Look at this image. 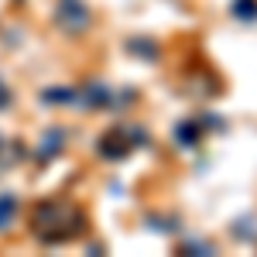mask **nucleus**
<instances>
[{"label": "nucleus", "mask_w": 257, "mask_h": 257, "mask_svg": "<svg viewBox=\"0 0 257 257\" xmlns=\"http://www.w3.org/2000/svg\"><path fill=\"white\" fill-rule=\"evenodd\" d=\"M35 230L41 240L59 243V240L79 237L86 230V213L72 202H41L35 209Z\"/></svg>", "instance_id": "1"}, {"label": "nucleus", "mask_w": 257, "mask_h": 257, "mask_svg": "<svg viewBox=\"0 0 257 257\" xmlns=\"http://www.w3.org/2000/svg\"><path fill=\"white\" fill-rule=\"evenodd\" d=\"M99 155H103V158H110V161L127 158V155H131V138H127V131L113 127L106 138L99 141Z\"/></svg>", "instance_id": "2"}, {"label": "nucleus", "mask_w": 257, "mask_h": 257, "mask_svg": "<svg viewBox=\"0 0 257 257\" xmlns=\"http://www.w3.org/2000/svg\"><path fill=\"white\" fill-rule=\"evenodd\" d=\"M175 141H178V148H196L199 141H202V123L199 120H182V123H175Z\"/></svg>", "instance_id": "3"}, {"label": "nucleus", "mask_w": 257, "mask_h": 257, "mask_svg": "<svg viewBox=\"0 0 257 257\" xmlns=\"http://www.w3.org/2000/svg\"><path fill=\"white\" fill-rule=\"evenodd\" d=\"M230 14L243 24H254L257 21V0H233V7H230Z\"/></svg>", "instance_id": "4"}, {"label": "nucleus", "mask_w": 257, "mask_h": 257, "mask_svg": "<svg viewBox=\"0 0 257 257\" xmlns=\"http://www.w3.org/2000/svg\"><path fill=\"white\" fill-rule=\"evenodd\" d=\"M182 254L206 257V254H216V247H213V243H206V240H185V243H182Z\"/></svg>", "instance_id": "5"}, {"label": "nucleus", "mask_w": 257, "mask_h": 257, "mask_svg": "<svg viewBox=\"0 0 257 257\" xmlns=\"http://www.w3.org/2000/svg\"><path fill=\"white\" fill-rule=\"evenodd\" d=\"M127 48H131V52H144V55H148V59H151V62L158 59V45H151V41H148V38H138V41H131Z\"/></svg>", "instance_id": "6"}]
</instances>
